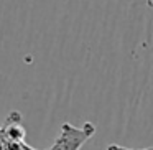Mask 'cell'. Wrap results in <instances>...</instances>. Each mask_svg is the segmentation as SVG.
<instances>
[{
    "label": "cell",
    "instance_id": "obj_1",
    "mask_svg": "<svg viewBox=\"0 0 153 150\" xmlns=\"http://www.w3.org/2000/svg\"><path fill=\"white\" fill-rule=\"evenodd\" d=\"M96 134V125L92 122H86L82 127H74L69 122L61 125L59 135L48 150H81V147L92 139Z\"/></svg>",
    "mask_w": 153,
    "mask_h": 150
},
{
    "label": "cell",
    "instance_id": "obj_2",
    "mask_svg": "<svg viewBox=\"0 0 153 150\" xmlns=\"http://www.w3.org/2000/svg\"><path fill=\"white\" fill-rule=\"evenodd\" d=\"M107 150H133V149H127V147H120V145H115V143H110L107 147ZM142 150H153V149L148 147V149H142Z\"/></svg>",
    "mask_w": 153,
    "mask_h": 150
},
{
    "label": "cell",
    "instance_id": "obj_3",
    "mask_svg": "<svg viewBox=\"0 0 153 150\" xmlns=\"http://www.w3.org/2000/svg\"><path fill=\"white\" fill-rule=\"evenodd\" d=\"M146 2H148V5H150V7L153 5V0H146Z\"/></svg>",
    "mask_w": 153,
    "mask_h": 150
}]
</instances>
